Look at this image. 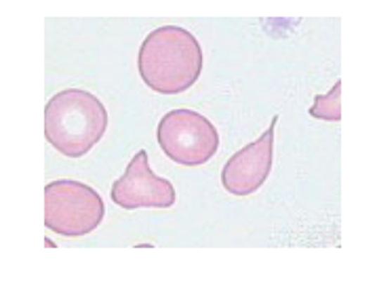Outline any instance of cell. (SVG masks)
<instances>
[{"mask_svg": "<svg viewBox=\"0 0 377 290\" xmlns=\"http://www.w3.org/2000/svg\"><path fill=\"white\" fill-rule=\"evenodd\" d=\"M44 244H46V246H49V249H55V244H53V242H51V240H49V238H46V240H44Z\"/></svg>", "mask_w": 377, "mask_h": 290, "instance_id": "cell-8", "label": "cell"}, {"mask_svg": "<svg viewBox=\"0 0 377 290\" xmlns=\"http://www.w3.org/2000/svg\"><path fill=\"white\" fill-rule=\"evenodd\" d=\"M279 116L272 118L270 128L255 139L253 143L245 145L236 154H232L224 169H222V185L228 194L247 198L253 196L270 177L274 164V128Z\"/></svg>", "mask_w": 377, "mask_h": 290, "instance_id": "cell-6", "label": "cell"}, {"mask_svg": "<svg viewBox=\"0 0 377 290\" xmlns=\"http://www.w3.org/2000/svg\"><path fill=\"white\" fill-rule=\"evenodd\" d=\"M106 217L103 198L87 183L57 179L44 187V228L63 238L95 232Z\"/></svg>", "mask_w": 377, "mask_h": 290, "instance_id": "cell-3", "label": "cell"}, {"mask_svg": "<svg viewBox=\"0 0 377 290\" xmlns=\"http://www.w3.org/2000/svg\"><path fill=\"white\" fill-rule=\"evenodd\" d=\"M112 202L124 211L137 209H171L177 200L169 179L158 177L148 162V154L139 150L120 179L112 183Z\"/></svg>", "mask_w": 377, "mask_h": 290, "instance_id": "cell-5", "label": "cell"}, {"mask_svg": "<svg viewBox=\"0 0 377 290\" xmlns=\"http://www.w3.org/2000/svg\"><path fill=\"white\" fill-rule=\"evenodd\" d=\"M342 82H336L333 88L327 95H317L312 107L308 110V114L317 120H325V122H340L342 120Z\"/></svg>", "mask_w": 377, "mask_h": 290, "instance_id": "cell-7", "label": "cell"}, {"mask_svg": "<svg viewBox=\"0 0 377 290\" xmlns=\"http://www.w3.org/2000/svg\"><path fill=\"white\" fill-rule=\"evenodd\" d=\"M108 110L89 91L65 88L44 107V137L53 150L68 158H82L106 135Z\"/></svg>", "mask_w": 377, "mask_h": 290, "instance_id": "cell-2", "label": "cell"}, {"mask_svg": "<svg viewBox=\"0 0 377 290\" xmlns=\"http://www.w3.org/2000/svg\"><path fill=\"white\" fill-rule=\"evenodd\" d=\"M203 65L200 42L190 29L179 25L152 29L137 51L139 78L158 95L188 93L198 82Z\"/></svg>", "mask_w": 377, "mask_h": 290, "instance_id": "cell-1", "label": "cell"}, {"mask_svg": "<svg viewBox=\"0 0 377 290\" xmlns=\"http://www.w3.org/2000/svg\"><path fill=\"white\" fill-rule=\"evenodd\" d=\"M162 154L179 166H203L219 150V133L203 114L177 107L167 112L156 128Z\"/></svg>", "mask_w": 377, "mask_h": 290, "instance_id": "cell-4", "label": "cell"}]
</instances>
